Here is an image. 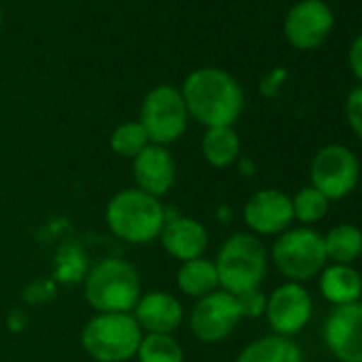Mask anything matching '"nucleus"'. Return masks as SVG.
I'll return each mask as SVG.
<instances>
[{
	"label": "nucleus",
	"mask_w": 362,
	"mask_h": 362,
	"mask_svg": "<svg viewBox=\"0 0 362 362\" xmlns=\"http://www.w3.org/2000/svg\"><path fill=\"white\" fill-rule=\"evenodd\" d=\"M134 320L147 334H170L184 322V307L168 292H147L134 305Z\"/></svg>",
	"instance_id": "obj_15"
},
{
	"label": "nucleus",
	"mask_w": 362,
	"mask_h": 362,
	"mask_svg": "<svg viewBox=\"0 0 362 362\" xmlns=\"http://www.w3.org/2000/svg\"><path fill=\"white\" fill-rule=\"evenodd\" d=\"M334 26V16L324 0H300L284 22V35L296 49L320 47Z\"/></svg>",
	"instance_id": "obj_11"
},
{
	"label": "nucleus",
	"mask_w": 362,
	"mask_h": 362,
	"mask_svg": "<svg viewBox=\"0 0 362 362\" xmlns=\"http://www.w3.org/2000/svg\"><path fill=\"white\" fill-rule=\"evenodd\" d=\"M0 28H3V9H0Z\"/></svg>",
	"instance_id": "obj_28"
},
{
	"label": "nucleus",
	"mask_w": 362,
	"mask_h": 362,
	"mask_svg": "<svg viewBox=\"0 0 362 362\" xmlns=\"http://www.w3.org/2000/svg\"><path fill=\"white\" fill-rule=\"evenodd\" d=\"M324 247L334 264H351L362 256V230L354 224H339L324 237Z\"/></svg>",
	"instance_id": "obj_21"
},
{
	"label": "nucleus",
	"mask_w": 362,
	"mask_h": 362,
	"mask_svg": "<svg viewBox=\"0 0 362 362\" xmlns=\"http://www.w3.org/2000/svg\"><path fill=\"white\" fill-rule=\"evenodd\" d=\"M141 341L143 330L132 313H96L81 330V345L96 362H126Z\"/></svg>",
	"instance_id": "obj_5"
},
{
	"label": "nucleus",
	"mask_w": 362,
	"mask_h": 362,
	"mask_svg": "<svg viewBox=\"0 0 362 362\" xmlns=\"http://www.w3.org/2000/svg\"><path fill=\"white\" fill-rule=\"evenodd\" d=\"M132 175H134L139 190L160 199L173 188L177 166H175L170 151L164 145L149 143L132 160Z\"/></svg>",
	"instance_id": "obj_14"
},
{
	"label": "nucleus",
	"mask_w": 362,
	"mask_h": 362,
	"mask_svg": "<svg viewBox=\"0 0 362 362\" xmlns=\"http://www.w3.org/2000/svg\"><path fill=\"white\" fill-rule=\"evenodd\" d=\"M237 303H239L241 317H258L267 309V296L260 292V288L237 294Z\"/></svg>",
	"instance_id": "obj_25"
},
{
	"label": "nucleus",
	"mask_w": 362,
	"mask_h": 362,
	"mask_svg": "<svg viewBox=\"0 0 362 362\" xmlns=\"http://www.w3.org/2000/svg\"><path fill=\"white\" fill-rule=\"evenodd\" d=\"M160 241L173 258L188 262L194 258H203L207 243H209V235L199 220L175 218V220L164 222Z\"/></svg>",
	"instance_id": "obj_16"
},
{
	"label": "nucleus",
	"mask_w": 362,
	"mask_h": 362,
	"mask_svg": "<svg viewBox=\"0 0 362 362\" xmlns=\"http://www.w3.org/2000/svg\"><path fill=\"white\" fill-rule=\"evenodd\" d=\"M241 311L235 294L216 290L205 298H199L190 313V328L203 343L224 341L239 324Z\"/></svg>",
	"instance_id": "obj_9"
},
{
	"label": "nucleus",
	"mask_w": 362,
	"mask_h": 362,
	"mask_svg": "<svg viewBox=\"0 0 362 362\" xmlns=\"http://www.w3.org/2000/svg\"><path fill=\"white\" fill-rule=\"evenodd\" d=\"M188 115L207 128L233 126L245 107V96L239 81L216 66L192 71L181 88Z\"/></svg>",
	"instance_id": "obj_1"
},
{
	"label": "nucleus",
	"mask_w": 362,
	"mask_h": 362,
	"mask_svg": "<svg viewBox=\"0 0 362 362\" xmlns=\"http://www.w3.org/2000/svg\"><path fill=\"white\" fill-rule=\"evenodd\" d=\"M324 235L313 228H292L277 237L273 245V262L288 281H309L322 273L326 264Z\"/></svg>",
	"instance_id": "obj_6"
},
{
	"label": "nucleus",
	"mask_w": 362,
	"mask_h": 362,
	"mask_svg": "<svg viewBox=\"0 0 362 362\" xmlns=\"http://www.w3.org/2000/svg\"><path fill=\"white\" fill-rule=\"evenodd\" d=\"M201 147H203L205 160L211 166L224 168L237 162L241 153V139L233 126H216V128H207V132L203 134Z\"/></svg>",
	"instance_id": "obj_20"
},
{
	"label": "nucleus",
	"mask_w": 362,
	"mask_h": 362,
	"mask_svg": "<svg viewBox=\"0 0 362 362\" xmlns=\"http://www.w3.org/2000/svg\"><path fill=\"white\" fill-rule=\"evenodd\" d=\"M349 69L362 81V35L351 43V49H349Z\"/></svg>",
	"instance_id": "obj_27"
},
{
	"label": "nucleus",
	"mask_w": 362,
	"mask_h": 362,
	"mask_svg": "<svg viewBox=\"0 0 362 362\" xmlns=\"http://www.w3.org/2000/svg\"><path fill=\"white\" fill-rule=\"evenodd\" d=\"M309 177L311 186L328 201H341L351 194L358 184L360 162L345 145H326L313 156Z\"/></svg>",
	"instance_id": "obj_8"
},
{
	"label": "nucleus",
	"mask_w": 362,
	"mask_h": 362,
	"mask_svg": "<svg viewBox=\"0 0 362 362\" xmlns=\"http://www.w3.org/2000/svg\"><path fill=\"white\" fill-rule=\"evenodd\" d=\"M83 294L96 313H130L141 298L139 271L122 258H105L90 269Z\"/></svg>",
	"instance_id": "obj_3"
},
{
	"label": "nucleus",
	"mask_w": 362,
	"mask_h": 362,
	"mask_svg": "<svg viewBox=\"0 0 362 362\" xmlns=\"http://www.w3.org/2000/svg\"><path fill=\"white\" fill-rule=\"evenodd\" d=\"M311 311L313 300L309 292L296 281H288L267 296L264 315L269 320V326L279 337H292L300 332L311 320Z\"/></svg>",
	"instance_id": "obj_10"
},
{
	"label": "nucleus",
	"mask_w": 362,
	"mask_h": 362,
	"mask_svg": "<svg viewBox=\"0 0 362 362\" xmlns=\"http://www.w3.org/2000/svg\"><path fill=\"white\" fill-rule=\"evenodd\" d=\"M136 356L139 362H184V349L170 334H145Z\"/></svg>",
	"instance_id": "obj_22"
},
{
	"label": "nucleus",
	"mask_w": 362,
	"mask_h": 362,
	"mask_svg": "<svg viewBox=\"0 0 362 362\" xmlns=\"http://www.w3.org/2000/svg\"><path fill=\"white\" fill-rule=\"evenodd\" d=\"M243 220L258 235H281L294 220L292 199L277 188L258 190L245 203Z\"/></svg>",
	"instance_id": "obj_13"
},
{
	"label": "nucleus",
	"mask_w": 362,
	"mask_h": 362,
	"mask_svg": "<svg viewBox=\"0 0 362 362\" xmlns=\"http://www.w3.org/2000/svg\"><path fill=\"white\" fill-rule=\"evenodd\" d=\"M328 205H330V201L322 192H317L313 186H307V188L298 190L292 199L294 220H298L303 224H315L326 218Z\"/></svg>",
	"instance_id": "obj_24"
},
{
	"label": "nucleus",
	"mask_w": 362,
	"mask_h": 362,
	"mask_svg": "<svg viewBox=\"0 0 362 362\" xmlns=\"http://www.w3.org/2000/svg\"><path fill=\"white\" fill-rule=\"evenodd\" d=\"M105 220L109 230L117 239L134 245H145L160 237L166 214L160 199L139 188H128L117 192L109 201Z\"/></svg>",
	"instance_id": "obj_2"
},
{
	"label": "nucleus",
	"mask_w": 362,
	"mask_h": 362,
	"mask_svg": "<svg viewBox=\"0 0 362 362\" xmlns=\"http://www.w3.org/2000/svg\"><path fill=\"white\" fill-rule=\"evenodd\" d=\"M109 143L117 156L134 160L149 145V136H147L145 128L141 126V122H126L113 130Z\"/></svg>",
	"instance_id": "obj_23"
},
{
	"label": "nucleus",
	"mask_w": 362,
	"mask_h": 362,
	"mask_svg": "<svg viewBox=\"0 0 362 362\" xmlns=\"http://www.w3.org/2000/svg\"><path fill=\"white\" fill-rule=\"evenodd\" d=\"M345 115H347L349 128L362 141V86L360 88H354L349 92L347 103H345Z\"/></svg>",
	"instance_id": "obj_26"
},
{
	"label": "nucleus",
	"mask_w": 362,
	"mask_h": 362,
	"mask_svg": "<svg viewBox=\"0 0 362 362\" xmlns=\"http://www.w3.org/2000/svg\"><path fill=\"white\" fill-rule=\"evenodd\" d=\"M320 292L334 307L358 303L362 296V275L351 264H332L320 273Z\"/></svg>",
	"instance_id": "obj_17"
},
{
	"label": "nucleus",
	"mask_w": 362,
	"mask_h": 362,
	"mask_svg": "<svg viewBox=\"0 0 362 362\" xmlns=\"http://www.w3.org/2000/svg\"><path fill=\"white\" fill-rule=\"evenodd\" d=\"M324 343L339 362H362V303L341 305L324 322Z\"/></svg>",
	"instance_id": "obj_12"
},
{
	"label": "nucleus",
	"mask_w": 362,
	"mask_h": 362,
	"mask_svg": "<svg viewBox=\"0 0 362 362\" xmlns=\"http://www.w3.org/2000/svg\"><path fill=\"white\" fill-rule=\"evenodd\" d=\"M237 362H305L300 347L290 337L269 334L252 341L239 356Z\"/></svg>",
	"instance_id": "obj_18"
},
{
	"label": "nucleus",
	"mask_w": 362,
	"mask_h": 362,
	"mask_svg": "<svg viewBox=\"0 0 362 362\" xmlns=\"http://www.w3.org/2000/svg\"><path fill=\"white\" fill-rule=\"evenodd\" d=\"M216 271L220 288L228 294L237 296L247 290H256L267 275V250L258 237L237 233L220 247Z\"/></svg>",
	"instance_id": "obj_4"
},
{
	"label": "nucleus",
	"mask_w": 362,
	"mask_h": 362,
	"mask_svg": "<svg viewBox=\"0 0 362 362\" xmlns=\"http://www.w3.org/2000/svg\"><path fill=\"white\" fill-rule=\"evenodd\" d=\"M188 117L181 90L173 86H156L143 98L139 122L145 128L149 143L166 147L184 136Z\"/></svg>",
	"instance_id": "obj_7"
},
{
	"label": "nucleus",
	"mask_w": 362,
	"mask_h": 362,
	"mask_svg": "<svg viewBox=\"0 0 362 362\" xmlns=\"http://www.w3.org/2000/svg\"><path fill=\"white\" fill-rule=\"evenodd\" d=\"M177 286L186 296H192L197 300L205 298L207 294L220 288L216 262L207 258H194L188 262H181L177 271Z\"/></svg>",
	"instance_id": "obj_19"
}]
</instances>
